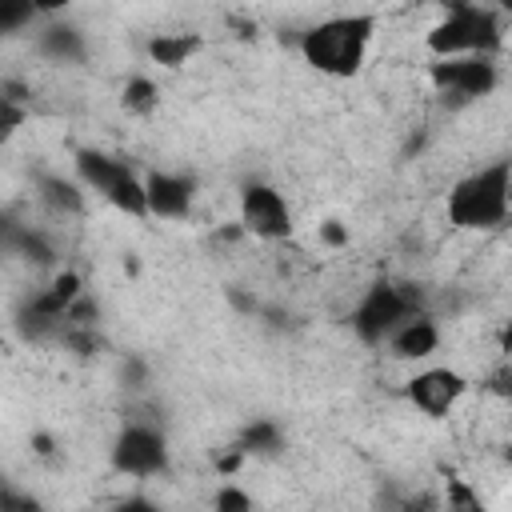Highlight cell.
<instances>
[{
  "instance_id": "6da1fadb",
  "label": "cell",
  "mask_w": 512,
  "mask_h": 512,
  "mask_svg": "<svg viewBox=\"0 0 512 512\" xmlns=\"http://www.w3.org/2000/svg\"><path fill=\"white\" fill-rule=\"evenodd\" d=\"M376 16L372 12H344V16H328L312 28L300 32L296 40V52L300 60L320 72V76H332V80H348L364 68L368 60V48H372V36H376Z\"/></svg>"
},
{
  "instance_id": "7a4b0ae2",
  "label": "cell",
  "mask_w": 512,
  "mask_h": 512,
  "mask_svg": "<svg viewBox=\"0 0 512 512\" xmlns=\"http://www.w3.org/2000/svg\"><path fill=\"white\" fill-rule=\"evenodd\" d=\"M508 200H512V168L508 160H492L448 188L444 216L460 232H496L508 224Z\"/></svg>"
},
{
  "instance_id": "3957f363",
  "label": "cell",
  "mask_w": 512,
  "mask_h": 512,
  "mask_svg": "<svg viewBox=\"0 0 512 512\" xmlns=\"http://www.w3.org/2000/svg\"><path fill=\"white\" fill-rule=\"evenodd\" d=\"M428 52L440 56H496L504 48V20L492 4H464L452 12H440V20L424 36Z\"/></svg>"
},
{
  "instance_id": "277c9868",
  "label": "cell",
  "mask_w": 512,
  "mask_h": 512,
  "mask_svg": "<svg viewBox=\"0 0 512 512\" xmlns=\"http://www.w3.org/2000/svg\"><path fill=\"white\" fill-rule=\"evenodd\" d=\"M72 164H76V180L88 192H96L104 204H112L116 212H124L132 220L148 216V208H144V176L124 156H112L104 148H76Z\"/></svg>"
},
{
  "instance_id": "5b68a950",
  "label": "cell",
  "mask_w": 512,
  "mask_h": 512,
  "mask_svg": "<svg viewBox=\"0 0 512 512\" xmlns=\"http://www.w3.org/2000/svg\"><path fill=\"white\" fill-rule=\"evenodd\" d=\"M424 312V296L416 292V284H400V280H372L364 288V296L352 308V332L360 344L380 348L408 316Z\"/></svg>"
},
{
  "instance_id": "8992f818",
  "label": "cell",
  "mask_w": 512,
  "mask_h": 512,
  "mask_svg": "<svg viewBox=\"0 0 512 512\" xmlns=\"http://www.w3.org/2000/svg\"><path fill=\"white\" fill-rule=\"evenodd\" d=\"M108 460H112V468L120 476L152 480V476H164L172 468V448H168V436H164L160 424H152V420H124L120 432L112 436Z\"/></svg>"
},
{
  "instance_id": "52a82bcc",
  "label": "cell",
  "mask_w": 512,
  "mask_h": 512,
  "mask_svg": "<svg viewBox=\"0 0 512 512\" xmlns=\"http://www.w3.org/2000/svg\"><path fill=\"white\" fill-rule=\"evenodd\" d=\"M428 80L444 96V104H476L496 92L500 68L496 56H440L428 68Z\"/></svg>"
},
{
  "instance_id": "ba28073f",
  "label": "cell",
  "mask_w": 512,
  "mask_h": 512,
  "mask_svg": "<svg viewBox=\"0 0 512 512\" xmlns=\"http://www.w3.org/2000/svg\"><path fill=\"white\" fill-rule=\"evenodd\" d=\"M236 212H240V232L244 236H256V240H268V244L292 236V208H288L284 192L268 180H248L240 188Z\"/></svg>"
},
{
  "instance_id": "9c48e42d",
  "label": "cell",
  "mask_w": 512,
  "mask_h": 512,
  "mask_svg": "<svg viewBox=\"0 0 512 512\" xmlns=\"http://www.w3.org/2000/svg\"><path fill=\"white\" fill-rule=\"evenodd\" d=\"M464 392H468V376L456 372V368H444V364L420 368V372H412V376L404 380L408 404H412L420 416H428V420L448 416V412L464 400Z\"/></svg>"
},
{
  "instance_id": "30bf717a",
  "label": "cell",
  "mask_w": 512,
  "mask_h": 512,
  "mask_svg": "<svg viewBox=\"0 0 512 512\" xmlns=\"http://www.w3.org/2000/svg\"><path fill=\"white\" fill-rule=\"evenodd\" d=\"M196 204V180L184 172L152 168L144 172V208L152 220H188Z\"/></svg>"
},
{
  "instance_id": "8fae6325",
  "label": "cell",
  "mask_w": 512,
  "mask_h": 512,
  "mask_svg": "<svg viewBox=\"0 0 512 512\" xmlns=\"http://www.w3.org/2000/svg\"><path fill=\"white\" fill-rule=\"evenodd\" d=\"M36 52L60 68H76L88 60V36L80 24L72 20H60V16H48L36 32Z\"/></svg>"
},
{
  "instance_id": "7c38bea8",
  "label": "cell",
  "mask_w": 512,
  "mask_h": 512,
  "mask_svg": "<svg viewBox=\"0 0 512 512\" xmlns=\"http://www.w3.org/2000/svg\"><path fill=\"white\" fill-rule=\"evenodd\" d=\"M384 348H388V356H396V360H428L436 348H440V324L428 316V308L424 312H416V316H408L388 340H384Z\"/></svg>"
},
{
  "instance_id": "4fadbf2b",
  "label": "cell",
  "mask_w": 512,
  "mask_h": 512,
  "mask_svg": "<svg viewBox=\"0 0 512 512\" xmlns=\"http://www.w3.org/2000/svg\"><path fill=\"white\" fill-rule=\"evenodd\" d=\"M0 252H12L16 260L36 264V268H52L56 264V244L44 232H36L32 224L0 220Z\"/></svg>"
},
{
  "instance_id": "5bb4252c",
  "label": "cell",
  "mask_w": 512,
  "mask_h": 512,
  "mask_svg": "<svg viewBox=\"0 0 512 512\" xmlns=\"http://www.w3.org/2000/svg\"><path fill=\"white\" fill-rule=\"evenodd\" d=\"M36 196L56 216H84L88 212V188L80 180L60 176V172H36Z\"/></svg>"
},
{
  "instance_id": "9a60e30c",
  "label": "cell",
  "mask_w": 512,
  "mask_h": 512,
  "mask_svg": "<svg viewBox=\"0 0 512 512\" xmlns=\"http://www.w3.org/2000/svg\"><path fill=\"white\" fill-rule=\"evenodd\" d=\"M200 48H204V40H200L196 32H156V36L144 44L148 60L160 64V68H184Z\"/></svg>"
},
{
  "instance_id": "2e32d148",
  "label": "cell",
  "mask_w": 512,
  "mask_h": 512,
  "mask_svg": "<svg viewBox=\"0 0 512 512\" xmlns=\"http://www.w3.org/2000/svg\"><path fill=\"white\" fill-rule=\"evenodd\" d=\"M236 448L244 456H256V460H276L284 452V428L276 420H252L240 436H236Z\"/></svg>"
},
{
  "instance_id": "e0dca14e",
  "label": "cell",
  "mask_w": 512,
  "mask_h": 512,
  "mask_svg": "<svg viewBox=\"0 0 512 512\" xmlns=\"http://www.w3.org/2000/svg\"><path fill=\"white\" fill-rule=\"evenodd\" d=\"M120 104H124V112H132V116H152L156 104H160V88H156V80L144 76V72L128 76V80H124V92H120Z\"/></svg>"
},
{
  "instance_id": "ac0fdd59",
  "label": "cell",
  "mask_w": 512,
  "mask_h": 512,
  "mask_svg": "<svg viewBox=\"0 0 512 512\" xmlns=\"http://www.w3.org/2000/svg\"><path fill=\"white\" fill-rule=\"evenodd\" d=\"M32 20H36L32 0H0V40L20 36L24 28H32Z\"/></svg>"
},
{
  "instance_id": "d6986e66",
  "label": "cell",
  "mask_w": 512,
  "mask_h": 512,
  "mask_svg": "<svg viewBox=\"0 0 512 512\" xmlns=\"http://www.w3.org/2000/svg\"><path fill=\"white\" fill-rule=\"evenodd\" d=\"M24 124H28V104H20V100H12V96L0 92V148H4Z\"/></svg>"
},
{
  "instance_id": "ffe728a7",
  "label": "cell",
  "mask_w": 512,
  "mask_h": 512,
  "mask_svg": "<svg viewBox=\"0 0 512 512\" xmlns=\"http://www.w3.org/2000/svg\"><path fill=\"white\" fill-rule=\"evenodd\" d=\"M212 508L216 512H252V496L236 484H224L216 496H212Z\"/></svg>"
},
{
  "instance_id": "44dd1931",
  "label": "cell",
  "mask_w": 512,
  "mask_h": 512,
  "mask_svg": "<svg viewBox=\"0 0 512 512\" xmlns=\"http://www.w3.org/2000/svg\"><path fill=\"white\" fill-rule=\"evenodd\" d=\"M36 508H40V500L32 492H20L12 480L0 484V512H36Z\"/></svg>"
},
{
  "instance_id": "7402d4cb",
  "label": "cell",
  "mask_w": 512,
  "mask_h": 512,
  "mask_svg": "<svg viewBox=\"0 0 512 512\" xmlns=\"http://www.w3.org/2000/svg\"><path fill=\"white\" fill-rule=\"evenodd\" d=\"M320 244L344 248V244H348V228H344L340 220H324V224H320Z\"/></svg>"
},
{
  "instance_id": "603a6c76",
  "label": "cell",
  "mask_w": 512,
  "mask_h": 512,
  "mask_svg": "<svg viewBox=\"0 0 512 512\" xmlns=\"http://www.w3.org/2000/svg\"><path fill=\"white\" fill-rule=\"evenodd\" d=\"M144 380H148V368H144V360L128 356V360H124V384H128V388H144Z\"/></svg>"
},
{
  "instance_id": "cb8c5ba5",
  "label": "cell",
  "mask_w": 512,
  "mask_h": 512,
  "mask_svg": "<svg viewBox=\"0 0 512 512\" xmlns=\"http://www.w3.org/2000/svg\"><path fill=\"white\" fill-rule=\"evenodd\" d=\"M228 300H232V308H240V312H248V316H256V312H260V300L244 296L240 288H228Z\"/></svg>"
},
{
  "instance_id": "d4e9b609",
  "label": "cell",
  "mask_w": 512,
  "mask_h": 512,
  "mask_svg": "<svg viewBox=\"0 0 512 512\" xmlns=\"http://www.w3.org/2000/svg\"><path fill=\"white\" fill-rule=\"evenodd\" d=\"M76 0H32V8H36V16H60L64 8H72Z\"/></svg>"
},
{
  "instance_id": "484cf974",
  "label": "cell",
  "mask_w": 512,
  "mask_h": 512,
  "mask_svg": "<svg viewBox=\"0 0 512 512\" xmlns=\"http://www.w3.org/2000/svg\"><path fill=\"white\" fill-rule=\"evenodd\" d=\"M32 448H36V456H52L56 452V440L48 432H32Z\"/></svg>"
},
{
  "instance_id": "4316f807",
  "label": "cell",
  "mask_w": 512,
  "mask_h": 512,
  "mask_svg": "<svg viewBox=\"0 0 512 512\" xmlns=\"http://www.w3.org/2000/svg\"><path fill=\"white\" fill-rule=\"evenodd\" d=\"M120 508H144V512H156V504L144 500V496H128V500H120Z\"/></svg>"
},
{
  "instance_id": "83f0119b",
  "label": "cell",
  "mask_w": 512,
  "mask_h": 512,
  "mask_svg": "<svg viewBox=\"0 0 512 512\" xmlns=\"http://www.w3.org/2000/svg\"><path fill=\"white\" fill-rule=\"evenodd\" d=\"M440 12H452V8H464V4H472V0H432Z\"/></svg>"
},
{
  "instance_id": "f1b7e54d",
  "label": "cell",
  "mask_w": 512,
  "mask_h": 512,
  "mask_svg": "<svg viewBox=\"0 0 512 512\" xmlns=\"http://www.w3.org/2000/svg\"><path fill=\"white\" fill-rule=\"evenodd\" d=\"M496 4H500V8H504V4H508V0H496Z\"/></svg>"
}]
</instances>
